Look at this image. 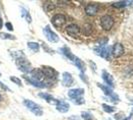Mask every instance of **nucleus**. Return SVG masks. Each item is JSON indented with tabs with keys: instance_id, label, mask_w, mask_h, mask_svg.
I'll return each mask as SVG.
<instances>
[{
	"instance_id": "473e14b6",
	"label": "nucleus",
	"mask_w": 133,
	"mask_h": 120,
	"mask_svg": "<svg viewBox=\"0 0 133 120\" xmlns=\"http://www.w3.org/2000/svg\"><path fill=\"white\" fill-rule=\"evenodd\" d=\"M2 26H3V20H2V18L0 17V30H1Z\"/></svg>"
},
{
	"instance_id": "9b49d317",
	"label": "nucleus",
	"mask_w": 133,
	"mask_h": 120,
	"mask_svg": "<svg viewBox=\"0 0 133 120\" xmlns=\"http://www.w3.org/2000/svg\"><path fill=\"white\" fill-rule=\"evenodd\" d=\"M111 53L114 57H120L124 54V47L121 43H115L111 48Z\"/></svg>"
},
{
	"instance_id": "a211bd4d",
	"label": "nucleus",
	"mask_w": 133,
	"mask_h": 120,
	"mask_svg": "<svg viewBox=\"0 0 133 120\" xmlns=\"http://www.w3.org/2000/svg\"><path fill=\"white\" fill-rule=\"evenodd\" d=\"M23 78L26 80V82H28L29 84H31V85H33V86H35V87H39V88H44V87L46 86L44 82H38V81H35V80L31 79L30 77H28L27 75H24V76H23Z\"/></svg>"
},
{
	"instance_id": "f257e3e1",
	"label": "nucleus",
	"mask_w": 133,
	"mask_h": 120,
	"mask_svg": "<svg viewBox=\"0 0 133 120\" xmlns=\"http://www.w3.org/2000/svg\"><path fill=\"white\" fill-rule=\"evenodd\" d=\"M15 63H16V66L18 67V69H19L20 71H22L23 73H30V71L32 70L30 62L25 58L24 55L16 57Z\"/></svg>"
},
{
	"instance_id": "20e7f679",
	"label": "nucleus",
	"mask_w": 133,
	"mask_h": 120,
	"mask_svg": "<svg viewBox=\"0 0 133 120\" xmlns=\"http://www.w3.org/2000/svg\"><path fill=\"white\" fill-rule=\"evenodd\" d=\"M100 25L104 30H110L114 25V19L110 15H103L100 18Z\"/></svg>"
},
{
	"instance_id": "1a4fd4ad",
	"label": "nucleus",
	"mask_w": 133,
	"mask_h": 120,
	"mask_svg": "<svg viewBox=\"0 0 133 120\" xmlns=\"http://www.w3.org/2000/svg\"><path fill=\"white\" fill-rule=\"evenodd\" d=\"M99 11V4L98 3H88L85 7V13L88 16H94Z\"/></svg>"
},
{
	"instance_id": "2f4dec72",
	"label": "nucleus",
	"mask_w": 133,
	"mask_h": 120,
	"mask_svg": "<svg viewBox=\"0 0 133 120\" xmlns=\"http://www.w3.org/2000/svg\"><path fill=\"white\" fill-rule=\"evenodd\" d=\"M43 48H44V50H47V51H48V53H53V52H54V51H52V50H51L49 47H47L45 44H43Z\"/></svg>"
},
{
	"instance_id": "9d476101",
	"label": "nucleus",
	"mask_w": 133,
	"mask_h": 120,
	"mask_svg": "<svg viewBox=\"0 0 133 120\" xmlns=\"http://www.w3.org/2000/svg\"><path fill=\"white\" fill-rule=\"evenodd\" d=\"M66 32L71 37H77L80 33V27L77 24L71 23L66 26Z\"/></svg>"
},
{
	"instance_id": "f03ea898",
	"label": "nucleus",
	"mask_w": 133,
	"mask_h": 120,
	"mask_svg": "<svg viewBox=\"0 0 133 120\" xmlns=\"http://www.w3.org/2000/svg\"><path fill=\"white\" fill-rule=\"evenodd\" d=\"M23 104H24L34 115H36V116H42V115H43V110H42L41 106L38 105L37 103H35L33 101H31V100L25 99L23 101Z\"/></svg>"
},
{
	"instance_id": "f3484780",
	"label": "nucleus",
	"mask_w": 133,
	"mask_h": 120,
	"mask_svg": "<svg viewBox=\"0 0 133 120\" xmlns=\"http://www.w3.org/2000/svg\"><path fill=\"white\" fill-rule=\"evenodd\" d=\"M56 109L61 112V113H65L69 110V104L66 103L65 101H62V100H59L58 104L56 105Z\"/></svg>"
},
{
	"instance_id": "393cba45",
	"label": "nucleus",
	"mask_w": 133,
	"mask_h": 120,
	"mask_svg": "<svg viewBox=\"0 0 133 120\" xmlns=\"http://www.w3.org/2000/svg\"><path fill=\"white\" fill-rule=\"evenodd\" d=\"M0 38L2 39H9V40H15L16 37L14 35H11V34H8V33H0Z\"/></svg>"
},
{
	"instance_id": "f704fd0d",
	"label": "nucleus",
	"mask_w": 133,
	"mask_h": 120,
	"mask_svg": "<svg viewBox=\"0 0 133 120\" xmlns=\"http://www.w3.org/2000/svg\"><path fill=\"white\" fill-rule=\"evenodd\" d=\"M0 76H1V73H0Z\"/></svg>"
},
{
	"instance_id": "f8f14e48",
	"label": "nucleus",
	"mask_w": 133,
	"mask_h": 120,
	"mask_svg": "<svg viewBox=\"0 0 133 120\" xmlns=\"http://www.w3.org/2000/svg\"><path fill=\"white\" fill-rule=\"evenodd\" d=\"M42 72L44 74V77L47 79H55L56 78V72L52 67L49 66H42Z\"/></svg>"
},
{
	"instance_id": "412c9836",
	"label": "nucleus",
	"mask_w": 133,
	"mask_h": 120,
	"mask_svg": "<svg viewBox=\"0 0 133 120\" xmlns=\"http://www.w3.org/2000/svg\"><path fill=\"white\" fill-rule=\"evenodd\" d=\"M60 51H61V53L63 54L64 56H66L69 60L73 61L75 55H73V54L71 53V51H70V49H69L68 47H63V48H61V49H60Z\"/></svg>"
},
{
	"instance_id": "b1692460",
	"label": "nucleus",
	"mask_w": 133,
	"mask_h": 120,
	"mask_svg": "<svg viewBox=\"0 0 133 120\" xmlns=\"http://www.w3.org/2000/svg\"><path fill=\"white\" fill-rule=\"evenodd\" d=\"M27 46H28V48H30L31 50H33L35 52H38L40 49L39 43H37V42H28Z\"/></svg>"
},
{
	"instance_id": "aec40b11",
	"label": "nucleus",
	"mask_w": 133,
	"mask_h": 120,
	"mask_svg": "<svg viewBox=\"0 0 133 120\" xmlns=\"http://www.w3.org/2000/svg\"><path fill=\"white\" fill-rule=\"evenodd\" d=\"M131 3H133V1H125V0H123V1L114 2L111 5H112V7H114V8H124V7L130 5Z\"/></svg>"
},
{
	"instance_id": "72a5a7b5",
	"label": "nucleus",
	"mask_w": 133,
	"mask_h": 120,
	"mask_svg": "<svg viewBox=\"0 0 133 120\" xmlns=\"http://www.w3.org/2000/svg\"><path fill=\"white\" fill-rule=\"evenodd\" d=\"M0 101H1V95H0Z\"/></svg>"
},
{
	"instance_id": "39448f33",
	"label": "nucleus",
	"mask_w": 133,
	"mask_h": 120,
	"mask_svg": "<svg viewBox=\"0 0 133 120\" xmlns=\"http://www.w3.org/2000/svg\"><path fill=\"white\" fill-rule=\"evenodd\" d=\"M43 33H44L45 37L47 38V40L49 42H51V43H56V42L59 41V36L51 30V28H50L49 25H46L43 28Z\"/></svg>"
},
{
	"instance_id": "423d86ee",
	"label": "nucleus",
	"mask_w": 133,
	"mask_h": 120,
	"mask_svg": "<svg viewBox=\"0 0 133 120\" xmlns=\"http://www.w3.org/2000/svg\"><path fill=\"white\" fill-rule=\"evenodd\" d=\"M51 23L53 24L54 27H56L57 29H60L61 27H63L65 25V23H66V17H65V15H63V14H55L53 17H52V19H51Z\"/></svg>"
},
{
	"instance_id": "7ed1b4c3",
	"label": "nucleus",
	"mask_w": 133,
	"mask_h": 120,
	"mask_svg": "<svg viewBox=\"0 0 133 120\" xmlns=\"http://www.w3.org/2000/svg\"><path fill=\"white\" fill-rule=\"evenodd\" d=\"M95 53L98 56L105 58V59H109L110 58V54H111V48L108 47L107 45H98L94 48Z\"/></svg>"
},
{
	"instance_id": "c756f323",
	"label": "nucleus",
	"mask_w": 133,
	"mask_h": 120,
	"mask_svg": "<svg viewBox=\"0 0 133 120\" xmlns=\"http://www.w3.org/2000/svg\"><path fill=\"white\" fill-rule=\"evenodd\" d=\"M5 26L7 27V29L8 30H10V31H12L14 28H13V25L10 23V22H7V23H5Z\"/></svg>"
},
{
	"instance_id": "6e6552de",
	"label": "nucleus",
	"mask_w": 133,
	"mask_h": 120,
	"mask_svg": "<svg viewBox=\"0 0 133 120\" xmlns=\"http://www.w3.org/2000/svg\"><path fill=\"white\" fill-rule=\"evenodd\" d=\"M97 85H98L99 88H101V90L106 94L107 96H109V97L112 99V101H119V97L114 93L111 88H109L108 86H105V85H103V84H100V83H97Z\"/></svg>"
},
{
	"instance_id": "bb28decb",
	"label": "nucleus",
	"mask_w": 133,
	"mask_h": 120,
	"mask_svg": "<svg viewBox=\"0 0 133 120\" xmlns=\"http://www.w3.org/2000/svg\"><path fill=\"white\" fill-rule=\"evenodd\" d=\"M10 80L15 83L16 85H18V86H21L22 85V82H21V79H19L18 77H16V76H10Z\"/></svg>"
},
{
	"instance_id": "4468645a",
	"label": "nucleus",
	"mask_w": 133,
	"mask_h": 120,
	"mask_svg": "<svg viewBox=\"0 0 133 120\" xmlns=\"http://www.w3.org/2000/svg\"><path fill=\"white\" fill-rule=\"evenodd\" d=\"M73 83L74 79L72 75L69 72H63V74H62V84H63V86L69 87L73 85Z\"/></svg>"
},
{
	"instance_id": "5701e85b",
	"label": "nucleus",
	"mask_w": 133,
	"mask_h": 120,
	"mask_svg": "<svg viewBox=\"0 0 133 120\" xmlns=\"http://www.w3.org/2000/svg\"><path fill=\"white\" fill-rule=\"evenodd\" d=\"M21 15H22L23 18L26 19V21L28 23H31V16H30V14L28 12V10L25 9L24 7H21Z\"/></svg>"
},
{
	"instance_id": "2eb2a0df",
	"label": "nucleus",
	"mask_w": 133,
	"mask_h": 120,
	"mask_svg": "<svg viewBox=\"0 0 133 120\" xmlns=\"http://www.w3.org/2000/svg\"><path fill=\"white\" fill-rule=\"evenodd\" d=\"M39 96L40 97H42V98H44V99L46 100V102H48L49 104H52V105H57L58 104V102H59V100H57L56 98H54L52 95H50V94H47V93H39Z\"/></svg>"
},
{
	"instance_id": "6ab92c4d",
	"label": "nucleus",
	"mask_w": 133,
	"mask_h": 120,
	"mask_svg": "<svg viewBox=\"0 0 133 120\" xmlns=\"http://www.w3.org/2000/svg\"><path fill=\"white\" fill-rule=\"evenodd\" d=\"M72 62L74 63L75 66H77V68H79V70L81 71V73L85 72V65H84V63L82 62V60L80 59V58H78V57L75 56Z\"/></svg>"
},
{
	"instance_id": "cd10ccee",
	"label": "nucleus",
	"mask_w": 133,
	"mask_h": 120,
	"mask_svg": "<svg viewBox=\"0 0 133 120\" xmlns=\"http://www.w3.org/2000/svg\"><path fill=\"white\" fill-rule=\"evenodd\" d=\"M82 118L84 120H93V116L92 114L89 113V112H82Z\"/></svg>"
},
{
	"instance_id": "4be33fe9",
	"label": "nucleus",
	"mask_w": 133,
	"mask_h": 120,
	"mask_svg": "<svg viewBox=\"0 0 133 120\" xmlns=\"http://www.w3.org/2000/svg\"><path fill=\"white\" fill-rule=\"evenodd\" d=\"M92 31H93V26H92L91 24L86 23V24L83 25V30H82V32H83L84 35H90V34L92 33Z\"/></svg>"
},
{
	"instance_id": "a878e982",
	"label": "nucleus",
	"mask_w": 133,
	"mask_h": 120,
	"mask_svg": "<svg viewBox=\"0 0 133 120\" xmlns=\"http://www.w3.org/2000/svg\"><path fill=\"white\" fill-rule=\"evenodd\" d=\"M102 107H103V109H104V111L107 112V113H112L115 111V108L113 106H109V105H107V104H102Z\"/></svg>"
},
{
	"instance_id": "c85d7f7f",
	"label": "nucleus",
	"mask_w": 133,
	"mask_h": 120,
	"mask_svg": "<svg viewBox=\"0 0 133 120\" xmlns=\"http://www.w3.org/2000/svg\"><path fill=\"white\" fill-rule=\"evenodd\" d=\"M73 102L75 103V104H78V105H80V104H83V103L85 102V100H84V98H83V97H79V98H77V99H74Z\"/></svg>"
},
{
	"instance_id": "0eeeda50",
	"label": "nucleus",
	"mask_w": 133,
	"mask_h": 120,
	"mask_svg": "<svg viewBox=\"0 0 133 120\" xmlns=\"http://www.w3.org/2000/svg\"><path fill=\"white\" fill-rule=\"evenodd\" d=\"M29 74H30L29 77L31 79L35 80V81H38V82H44L43 81V79L45 78L44 77V74L42 72V70L39 69V68H34V69H32Z\"/></svg>"
},
{
	"instance_id": "ddd939ff",
	"label": "nucleus",
	"mask_w": 133,
	"mask_h": 120,
	"mask_svg": "<svg viewBox=\"0 0 133 120\" xmlns=\"http://www.w3.org/2000/svg\"><path fill=\"white\" fill-rule=\"evenodd\" d=\"M83 94H84V89H82V88H74V89H70L68 91V96L72 100L82 97Z\"/></svg>"
},
{
	"instance_id": "7c9ffc66",
	"label": "nucleus",
	"mask_w": 133,
	"mask_h": 120,
	"mask_svg": "<svg viewBox=\"0 0 133 120\" xmlns=\"http://www.w3.org/2000/svg\"><path fill=\"white\" fill-rule=\"evenodd\" d=\"M0 87H1L3 90H6V91H11V90H10V89H9V88H8L5 84H4V83H2L1 81H0Z\"/></svg>"
},
{
	"instance_id": "c9c22d12",
	"label": "nucleus",
	"mask_w": 133,
	"mask_h": 120,
	"mask_svg": "<svg viewBox=\"0 0 133 120\" xmlns=\"http://www.w3.org/2000/svg\"><path fill=\"white\" fill-rule=\"evenodd\" d=\"M132 103H133V100H132Z\"/></svg>"
},
{
	"instance_id": "dca6fc26",
	"label": "nucleus",
	"mask_w": 133,
	"mask_h": 120,
	"mask_svg": "<svg viewBox=\"0 0 133 120\" xmlns=\"http://www.w3.org/2000/svg\"><path fill=\"white\" fill-rule=\"evenodd\" d=\"M102 78L103 80L106 82V84L108 85V87H113L114 86V80H113V77L110 75V74L106 72L105 70H103L102 71Z\"/></svg>"
}]
</instances>
